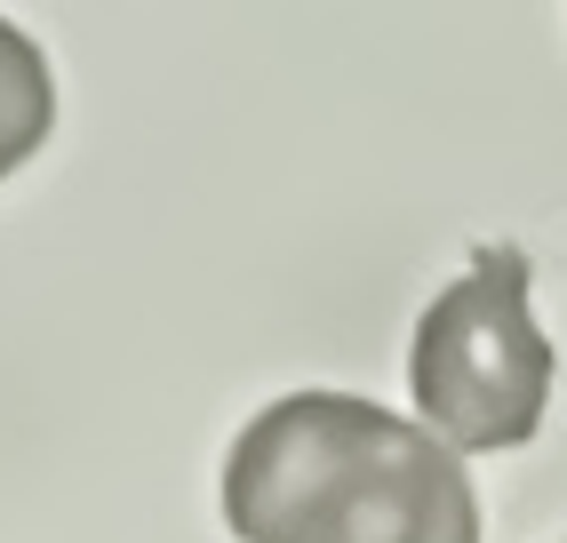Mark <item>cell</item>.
I'll list each match as a JSON object with an SVG mask.
<instances>
[{
    "instance_id": "1",
    "label": "cell",
    "mask_w": 567,
    "mask_h": 543,
    "mask_svg": "<svg viewBox=\"0 0 567 543\" xmlns=\"http://www.w3.org/2000/svg\"><path fill=\"white\" fill-rule=\"evenodd\" d=\"M240 543H480L456 448L360 392H288L224 455Z\"/></svg>"
},
{
    "instance_id": "2",
    "label": "cell",
    "mask_w": 567,
    "mask_h": 543,
    "mask_svg": "<svg viewBox=\"0 0 567 543\" xmlns=\"http://www.w3.org/2000/svg\"><path fill=\"white\" fill-rule=\"evenodd\" d=\"M527 280H536L527 248L487 240L472 248L464 280H447L432 313L415 320L408 383L424 432L456 455L527 448L551 408V336L527 313Z\"/></svg>"
},
{
    "instance_id": "3",
    "label": "cell",
    "mask_w": 567,
    "mask_h": 543,
    "mask_svg": "<svg viewBox=\"0 0 567 543\" xmlns=\"http://www.w3.org/2000/svg\"><path fill=\"white\" fill-rule=\"evenodd\" d=\"M56 129V81H49V57L24 41V32L0 17V184H9L32 152L49 144Z\"/></svg>"
}]
</instances>
